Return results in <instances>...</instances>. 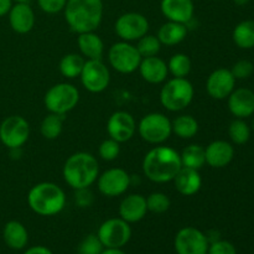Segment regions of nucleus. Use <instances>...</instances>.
<instances>
[{"label":"nucleus","instance_id":"f257e3e1","mask_svg":"<svg viewBox=\"0 0 254 254\" xmlns=\"http://www.w3.org/2000/svg\"><path fill=\"white\" fill-rule=\"evenodd\" d=\"M141 168L148 180L155 184L170 183L183 168L180 153L171 146L156 145L145 154Z\"/></svg>","mask_w":254,"mask_h":254},{"label":"nucleus","instance_id":"f03ea898","mask_svg":"<svg viewBox=\"0 0 254 254\" xmlns=\"http://www.w3.org/2000/svg\"><path fill=\"white\" fill-rule=\"evenodd\" d=\"M103 0H67L64 20L76 34L96 31L103 20Z\"/></svg>","mask_w":254,"mask_h":254},{"label":"nucleus","instance_id":"7ed1b4c3","mask_svg":"<svg viewBox=\"0 0 254 254\" xmlns=\"http://www.w3.org/2000/svg\"><path fill=\"white\" fill-rule=\"evenodd\" d=\"M62 176L67 185L73 190L89 188L99 176V164L96 156L86 151L72 154L64 161Z\"/></svg>","mask_w":254,"mask_h":254},{"label":"nucleus","instance_id":"20e7f679","mask_svg":"<svg viewBox=\"0 0 254 254\" xmlns=\"http://www.w3.org/2000/svg\"><path fill=\"white\" fill-rule=\"evenodd\" d=\"M27 205L36 215L51 217L61 212L66 206V193L54 183H40L27 193Z\"/></svg>","mask_w":254,"mask_h":254},{"label":"nucleus","instance_id":"39448f33","mask_svg":"<svg viewBox=\"0 0 254 254\" xmlns=\"http://www.w3.org/2000/svg\"><path fill=\"white\" fill-rule=\"evenodd\" d=\"M195 88L188 78L173 77L164 83L160 91V103L166 111L181 112L193 101Z\"/></svg>","mask_w":254,"mask_h":254},{"label":"nucleus","instance_id":"423d86ee","mask_svg":"<svg viewBox=\"0 0 254 254\" xmlns=\"http://www.w3.org/2000/svg\"><path fill=\"white\" fill-rule=\"evenodd\" d=\"M79 102V91L73 84L61 82L52 86L44 97V104L50 113L66 116Z\"/></svg>","mask_w":254,"mask_h":254},{"label":"nucleus","instance_id":"0eeeda50","mask_svg":"<svg viewBox=\"0 0 254 254\" xmlns=\"http://www.w3.org/2000/svg\"><path fill=\"white\" fill-rule=\"evenodd\" d=\"M139 135L144 141L154 145L165 143L173 134L171 121L163 113H149L140 119L136 126Z\"/></svg>","mask_w":254,"mask_h":254},{"label":"nucleus","instance_id":"6e6552de","mask_svg":"<svg viewBox=\"0 0 254 254\" xmlns=\"http://www.w3.org/2000/svg\"><path fill=\"white\" fill-rule=\"evenodd\" d=\"M140 61V54L130 42H116L108 50L109 64L122 74H130L135 72L139 68Z\"/></svg>","mask_w":254,"mask_h":254},{"label":"nucleus","instance_id":"1a4fd4ad","mask_svg":"<svg viewBox=\"0 0 254 254\" xmlns=\"http://www.w3.org/2000/svg\"><path fill=\"white\" fill-rule=\"evenodd\" d=\"M97 236L104 248H123L131 238L130 223L121 217L108 218L99 226Z\"/></svg>","mask_w":254,"mask_h":254},{"label":"nucleus","instance_id":"9d476101","mask_svg":"<svg viewBox=\"0 0 254 254\" xmlns=\"http://www.w3.org/2000/svg\"><path fill=\"white\" fill-rule=\"evenodd\" d=\"M29 136L30 124L24 117L10 116L0 124V141L7 149L22 148Z\"/></svg>","mask_w":254,"mask_h":254},{"label":"nucleus","instance_id":"9b49d317","mask_svg":"<svg viewBox=\"0 0 254 254\" xmlns=\"http://www.w3.org/2000/svg\"><path fill=\"white\" fill-rule=\"evenodd\" d=\"M79 78L87 91L102 93L111 83V72L102 60H86Z\"/></svg>","mask_w":254,"mask_h":254},{"label":"nucleus","instance_id":"f8f14e48","mask_svg":"<svg viewBox=\"0 0 254 254\" xmlns=\"http://www.w3.org/2000/svg\"><path fill=\"white\" fill-rule=\"evenodd\" d=\"M114 31L122 41H138L140 37L148 34L149 21L140 12H124L116 20Z\"/></svg>","mask_w":254,"mask_h":254},{"label":"nucleus","instance_id":"ddd939ff","mask_svg":"<svg viewBox=\"0 0 254 254\" xmlns=\"http://www.w3.org/2000/svg\"><path fill=\"white\" fill-rule=\"evenodd\" d=\"M208 246L206 233L192 226L179 230L174 240L176 254H207Z\"/></svg>","mask_w":254,"mask_h":254},{"label":"nucleus","instance_id":"4468645a","mask_svg":"<svg viewBox=\"0 0 254 254\" xmlns=\"http://www.w3.org/2000/svg\"><path fill=\"white\" fill-rule=\"evenodd\" d=\"M98 191L106 197H117L127 192L131 185V176L122 168H112L97 179Z\"/></svg>","mask_w":254,"mask_h":254},{"label":"nucleus","instance_id":"2eb2a0df","mask_svg":"<svg viewBox=\"0 0 254 254\" xmlns=\"http://www.w3.org/2000/svg\"><path fill=\"white\" fill-rule=\"evenodd\" d=\"M135 131V119L126 111L114 112L107 121V133L109 138L114 139L121 144L130 140Z\"/></svg>","mask_w":254,"mask_h":254},{"label":"nucleus","instance_id":"dca6fc26","mask_svg":"<svg viewBox=\"0 0 254 254\" xmlns=\"http://www.w3.org/2000/svg\"><path fill=\"white\" fill-rule=\"evenodd\" d=\"M236 86V78L231 69L217 68L207 77L206 91L211 98L216 101H222L228 98Z\"/></svg>","mask_w":254,"mask_h":254},{"label":"nucleus","instance_id":"f3484780","mask_svg":"<svg viewBox=\"0 0 254 254\" xmlns=\"http://www.w3.org/2000/svg\"><path fill=\"white\" fill-rule=\"evenodd\" d=\"M161 14L168 21L189 25L195 14V4L192 0H161Z\"/></svg>","mask_w":254,"mask_h":254},{"label":"nucleus","instance_id":"a211bd4d","mask_svg":"<svg viewBox=\"0 0 254 254\" xmlns=\"http://www.w3.org/2000/svg\"><path fill=\"white\" fill-rule=\"evenodd\" d=\"M10 27L16 34L25 35L31 31L35 26V12L29 2H15L9 14Z\"/></svg>","mask_w":254,"mask_h":254},{"label":"nucleus","instance_id":"6ab92c4d","mask_svg":"<svg viewBox=\"0 0 254 254\" xmlns=\"http://www.w3.org/2000/svg\"><path fill=\"white\" fill-rule=\"evenodd\" d=\"M146 213V198L140 193H130L126 196L119 205V217L130 225L143 220Z\"/></svg>","mask_w":254,"mask_h":254},{"label":"nucleus","instance_id":"aec40b11","mask_svg":"<svg viewBox=\"0 0 254 254\" xmlns=\"http://www.w3.org/2000/svg\"><path fill=\"white\" fill-rule=\"evenodd\" d=\"M205 156L207 165L213 169H222L233 160L235 149L228 141L215 140L205 148Z\"/></svg>","mask_w":254,"mask_h":254},{"label":"nucleus","instance_id":"412c9836","mask_svg":"<svg viewBox=\"0 0 254 254\" xmlns=\"http://www.w3.org/2000/svg\"><path fill=\"white\" fill-rule=\"evenodd\" d=\"M138 69L141 78L150 84L163 83L169 76L168 64L158 56L141 59Z\"/></svg>","mask_w":254,"mask_h":254},{"label":"nucleus","instance_id":"4be33fe9","mask_svg":"<svg viewBox=\"0 0 254 254\" xmlns=\"http://www.w3.org/2000/svg\"><path fill=\"white\" fill-rule=\"evenodd\" d=\"M227 99L228 109L236 118L245 119L254 113V92L251 89H233Z\"/></svg>","mask_w":254,"mask_h":254},{"label":"nucleus","instance_id":"5701e85b","mask_svg":"<svg viewBox=\"0 0 254 254\" xmlns=\"http://www.w3.org/2000/svg\"><path fill=\"white\" fill-rule=\"evenodd\" d=\"M173 181L175 190L186 197L196 195L202 186V178L200 175V171L184 168V166L179 170Z\"/></svg>","mask_w":254,"mask_h":254},{"label":"nucleus","instance_id":"b1692460","mask_svg":"<svg viewBox=\"0 0 254 254\" xmlns=\"http://www.w3.org/2000/svg\"><path fill=\"white\" fill-rule=\"evenodd\" d=\"M2 240L10 250L21 251L29 243V232L21 222L12 220L5 223L2 228Z\"/></svg>","mask_w":254,"mask_h":254},{"label":"nucleus","instance_id":"393cba45","mask_svg":"<svg viewBox=\"0 0 254 254\" xmlns=\"http://www.w3.org/2000/svg\"><path fill=\"white\" fill-rule=\"evenodd\" d=\"M81 55L87 60H102L104 55V42L94 31L82 32L77 37Z\"/></svg>","mask_w":254,"mask_h":254},{"label":"nucleus","instance_id":"a878e982","mask_svg":"<svg viewBox=\"0 0 254 254\" xmlns=\"http://www.w3.org/2000/svg\"><path fill=\"white\" fill-rule=\"evenodd\" d=\"M188 25L180 22L166 21L158 30V39L164 46H176L188 36Z\"/></svg>","mask_w":254,"mask_h":254},{"label":"nucleus","instance_id":"bb28decb","mask_svg":"<svg viewBox=\"0 0 254 254\" xmlns=\"http://www.w3.org/2000/svg\"><path fill=\"white\" fill-rule=\"evenodd\" d=\"M173 133L180 139H191L198 133V122L190 114H181L171 121Z\"/></svg>","mask_w":254,"mask_h":254},{"label":"nucleus","instance_id":"cd10ccee","mask_svg":"<svg viewBox=\"0 0 254 254\" xmlns=\"http://www.w3.org/2000/svg\"><path fill=\"white\" fill-rule=\"evenodd\" d=\"M180 159L181 165L184 168L193 169V170L200 171V169H202V166L206 164L205 148L198 145V144L188 145L180 153Z\"/></svg>","mask_w":254,"mask_h":254},{"label":"nucleus","instance_id":"c85d7f7f","mask_svg":"<svg viewBox=\"0 0 254 254\" xmlns=\"http://www.w3.org/2000/svg\"><path fill=\"white\" fill-rule=\"evenodd\" d=\"M233 41L240 49L250 50L254 47V20H245L236 25L233 30Z\"/></svg>","mask_w":254,"mask_h":254},{"label":"nucleus","instance_id":"c756f323","mask_svg":"<svg viewBox=\"0 0 254 254\" xmlns=\"http://www.w3.org/2000/svg\"><path fill=\"white\" fill-rule=\"evenodd\" d=\"M64 116L56 113H49L40 124V133L47 140H55L61 135L64 130Z\"/></svg>","mask_w":254,"mask_h":254},{"label":"nucleus","instance_id":"7c9ffc66","mask_svg":"<svg viewBox=\"0 0 254 254\" xmlns=\"http://www.w3.org/2000/svg\"><path fill=\"white\" fill-rule=\"evenodd\" d=\"M86 60L82 55L78 54H67L61 59L59 64L60 73L68 79H73L79 77L82 68L84 66Z\"/></svg>","mask_w":254,"mask_h":254},{"label":"nucleus","instance_id":"2f4dec72","mask_svg":"<svg viewBox=\"0 0 254 254\" xmlns=\"http://www.w3.org/2000/svg\"><path fill=\"white\" fill-rule=\"evenodd\" d=\"M191 67H192V64H191L190 57L185 54L173 55L168 62L169 73L178 78H186L190 74Z\"/></svg>","mask_w":254,"mask_h":254},{"label":"nucleus","instance_id":"473e14b6","mask_svg":"<svg viewBox=\"0 0 254 254\" xmlns=\"http://www.w3.org/2000/svg\"><path fill=\"white\" fill-rule=\"evenodd\" d=\"M228 135L231 140L237 145H243L251 138V128L243 119L236 118L228 127Z\"/></svg>","mask_w":254,"mask_h":254},{"label":"nucleus","instance_id":"72a5a7b5","mask_svg":"<svg viewBox=\"0 0 254 254\" xmlns=\"http://www.w3.org/2000/svg\"><path fill=\"white\" fill-rule=\"evenodd\" d=\"M161 42L159 41L158 36L155 35H144L143 37L136 41V50L140 54L141 59L144 57H153V56H158L159 52L161 50Z\"/></svg>","mask_w":254,"mask_h":254},{"label":"nucleus","instance_id":"f704fd0d","mask_svg":"<svg viewBox=\"0 0 254 254\" xmlns=\"http://www.w3.org/2000/svg\"><path fill=\"white\" fill-rule=\"evenodd\" d=\"M146 198V207H148V212L156 213V215H161L169 211L171 206V201L169 196L164 192H151Z\"/></svg>","mask_w":254,"mask_h":254},{"label":"nucleus","instance_id":"c9c22d12","mask_svg":"<svg viewBox=\"0 0 254 254\" xmlns=\"http://www.w3.org/2000/svg\"><path fill=\"white\" fill-rule=\"evenodd\" d=\"M121 154V143H118L114 139L108 138L104 139L101 144H99L98 148V155L101 156V159H103L104 161H113Z\"/></svg>","mask_w":254,"mask_h":254},{"label":"nucleus","instance_id":"e433bc0d","mask_svg":"<svg viewBox=\"0 0 254 254\" xmlns=\"http://www.w3.org/2000/svg\"><path fill=\"white\" fill-rule=\"evenodd\" d=\"M104 247L97 235H88L81 241L78 246V254H101Z\"/></svg>","mask_w":254,"mask_h":254},{"label":"nucleus","instance_id":"4c0bfd02","mask_svg":"<svg viewBox=\"0 0 254 254\" xmlns=\"http://www.w3.org/2000/svg\"><path fill=\"white\" fill-rule=\"evenodd\" d=\"M254 71V66L251 61L248 60H240V61L236 62L235 64L231 68L233 77L236 79H246L248 77L252 76Z\"/></svg>","mask_w":254,"mask_h":254},{"label":"nucleus","instance_id":"58836bf2","mask_svg":"<svg viewBox=\"0 0 254 254\" xmlns=\"http://www.w3.org/2000/svg\"><path fill=\"white\" fill-rule=\"evenodd\" d=\"M207 254H237V250L230 241L220 238L210 243Z\"/></svg>","mask_w":254,"mask_h":254},{"label":"nucleus","instance_id":"ea45409f","mask_svg":"<svg viewBox=\"0 0 254 254\" xmlns=\"http://www.w3.org/2000/svg\"><path fill=\"white\" fill-rule=\"evenodd\" d=\"M67 0H37V5L40 9L46 14H57L64 11Z\"/></svg>","mask_w":254,"mask_h":254},{"label":"nucleus","instance_id":"a19ab883","mask_svg":"<svg viewBox=\"0 0 254 254\" xmlns=\"http://www.w3.org/2000/svg\"><path fill=\"white\" fill-rule=\"evenodd\" d=\"M74 202H76V205L81 208L91 207L94 202L93 192L89 190V188L74 190Z\"/></svg>","mask_w":254,"mask_h":254},{"label":"nucleus","instance_id":"79ce46f5","mask_svg":"<svg viewBox=\"0 0 254 254\" xmlns=\"http://www.w3.org/2000/svg\"><path fill=\"white\" fill-rule=\"evenodd\" d=\"M22 254H54L50 248L45 246H34V247L27 248Z\"/></svg>","mask_w":254,"mask_h":254},{"label":"nucleus","instance_id":"37998d69","mask_svg":"<svg viewBox=\"0 0 254 254\" xmlns=\"http://www.w3.org/2000/svg\"><path fill=\"white\" fill-rule=\"evenodd\" d=\"M14 1L12 0H0V17L5 16L9 14Z\"/></svg>","mask_w":254,"mask_h":254},{"label":"nucleus","instance_id":"c03bdc74","mask_svg":"<svg viewBox=\"0 0 254 254\" xmlns=\"http://www.w3.org/2000/svg\"><path fill=\"white\" fill-rule=\"evenodd\" d=\"M101 254H127L122 248H104Z\"/></svg>","mask_w":254,"mask_h":254},{"label":"nucleus","instance_id":"a18cd8bd","mask_svg":"<svg viewBox=\"0 0 254 254\" xmlns=\"http://www.w3.org/2000/svg\"><path fill=\"white\" fill-rule=\"evenodd\" d=\"M250 1L251 0H233V2H235L236 5H238V6H245V5H247Z\"/></svg>","mask_w":254,"mask_h":254},{"label":"nucleus","instance_id":"49530a36","mask_svg":"<svg viewBox=\"0 0 254 254\" xmlns=\"http://www.w3.org/2000/svg\"><path fill=\"white\" fill-rule=\"evenodd\" d=\"M14 2H29L30 0H12Z\"/></svg>","mask_w":254,"mask_h":254},{"label":"nucleus","instance_id":"de8ad7c7","mask_svg":"<svg viewBox=\"0 0 254 254\" xmlns=\"http://www.w3.org/2000/svg\"><path fill=\"white\" fill-rule=\"evenodd\" d=\"M251 129L254 131V119L252 121V124H251Z\"/></svg>","mask_w":254,"mask_h":254},{"label":"nucleus","instance_id":"09e8293b","mask_svg":"<svg viewBox=\"0 0 254 254\" xmlns=\"http://www.w3.org/2000/svg\"><path fill=\"white\" fill-rule=\"evenodd\" d=\"M216 1H223V0H216Z\"/></svg>","mask_w":254,"mask_h":254}]
</instances>
